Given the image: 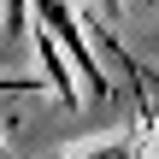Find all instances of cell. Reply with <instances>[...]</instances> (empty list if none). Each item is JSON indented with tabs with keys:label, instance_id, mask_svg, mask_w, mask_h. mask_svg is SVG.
Masks as SVG:
<instances>
[{
	"label": "cell",
	"instance_id": "cell-4",
	"mask_svg": "<svg viewBox=\"0 0 159 159\" xmlns=\"http://www.w3.org/2000/svg\"><path fill=\"white\" fill-rule=\"evenodd\" d=\"M89 6H94V12H100V18H106V24H112V18H118V0H89Z\"/></svg>",
	"mask_w": 159,
	"mask_h": 159
},
{
	"label": "cell",
	"instance_id": "cell-2",
	"mask_svg": "<svg viewBox=\"0 0 159 159\" xmlns=\"http://www.w3.org/2000/svg\"><path fill=\"white\" fill-rule=\"evenodd\" d=\"M83 30H89V35H100V41H106V53H112V59H118V65H124V77H130V83H136V89H148V94H153V100H159V71H148V65H142V59H130V53H124V47H118V35H106V18H89V24H83Z\"/></svg>",
	"mask_w": 159,
	"mask_h": 159
},
{
	"label": "cell",
	"instance_id": "cell-3",
	"mask_svg": "<svg viewBox=\"0 0 159 159\" xmlns=\"http://www.w3.org/2000/svg\"><path fill=\"white\" fill-rule=\"evenodd\" d=\"M53 159H142V142L136 136H112V142H89L77 153H53Z\"/></svg>",
	"mask_w": 159,
	"mask_h": 159
},
{
	"label": "cell",
	"instance_id": "cell-1",
	"mask_svg": "<svg viewBox=\"0 0 159 159\" xmlns=\"http://www.w3.org/2000/svg\"><path fill=\"white\" fill-rule=\"evenodd\" d=\"M30 24H41L53 41H59V53L71 59V71L89 83V94L94 100H112V77H106V65L94 59V47H89V30H83V18H77V6L71 0H30Z\"/></svg>",
	"mask_w": 159,
	"mask_h": 159
}]
</instances>
